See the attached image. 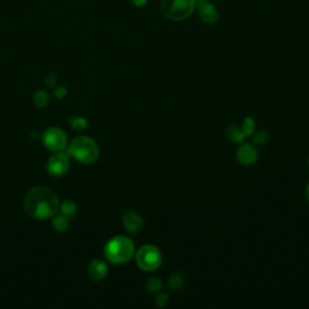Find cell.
I'll return each mask as SVG.
<instances>
[{
    "instance_id": "cell-25",
    "label": "cell",
    "mask_w": 309,
    "mask_h": 309,
    "mask_svg": "<svg viewBox=\"0 0 309 309\" xmlns=\"http://www.w3.org/2000/svg\"><path fill=\"white\" fill-rule=\"evenodd\" d=\"M39 133L38 132H31V138H33V139H38Z\"/></svg>"
},
{
    "instance_id": "cell-8",
    "label": "cell",
    "mask_w": 309,
    "mask_h": 309,
    "mask_svg": "<svg viewBox=\"0 0 309 309\" xmlns=\"http://www.w3.org/2000/svg\"><path fill=\"white\" fill-rule=\"evenodd\" d=\"M197 12H198L199 18L207 24H213L216 22V19L219 17V12L216 10L215 6L207 0H200L197 5Z\"/></svg>"
},
{
    "instance_id": "cell-21",
    "label": "cell",
    "mask_w": 309,
    "mask_h": 309,
    "mask_svg": "<svg viewBox=\"0 0 309 309\" xmlns=\"http://www.w3.org/2000/svg\"><path fill=\"white\" fill-rule=\"evenodd\" d=\"M168 302H169V296L167 294H164V292H162V294H160L159 296H157V298H156L157 307L164 308L167 304H168Z\"/></svg>"
},
{
    "instance_id": "cell-2",
    "label": "cell",
    "mask_w": 309,
    "mask_h": 309,
    "mask_svg": "<svg viewBox=\"0 0 309 309\" xmlns=\"http://www.w3.org/2000/svg\"><path fill=\"white\" fill-rule=\"evenodd\" d=\"M104 255L111 264H126L134 255L133 242L124 236L113 237L104 245Z\"/></svg>"
},
{
    "instance_id": "cell-26",
    "label": "cell",
    "mask_w": 309,
    "mask_h": 309,
    "mask_svg": "<svg viewBox=\"0 0 309 309\" xmlns=\"http://www.w3.org/2000/svg\"><path fill=\"white\" fill-rule=\"evenodd\" d=\"M307 198L309 200V184H308V186H307Z\"/></svg>"
},
{
    "instance_id": "cell-15",
    "label": "cell",
    "mask_w": 309,
    "mask_h": 309,
    "mask_svg": "<svg viewBox=\"0 0 309 309\" xmlns=\"http://www.w3.org/2000/svg\"><path fill=\"white\" fill-rule=\"evenodd\" d=\"M184 282H185V278H184V275L179 272L173 273L168 279V285L173 290H179V289H182Z\"/></svg>"
},
{
    "instance_id": "cell-1",
    "label": "cell",
    "mask_w": 309,
    "mask_h": 309,
    "mask_svg": "<svg viewBox=\"0 0 309 309\" xmlns=\"http://www.w3.org/2000/svg\"><path fill=\"white\" fill-rule=\"evenodd\" d=\"M24 209L29 216L37 220L50 219L58 212L59 199L48 187H33L24 197Z\"/></svg>"
},
{
    "instance_id": "cell-9",
    "label": "cell",
    "mask_w": 309,
    "mask_h": 309,
    "mask_svg": "<svg viewBox=\"0 0 309 309\" xmlns=\"http://www.w3.org/2000/svg\"><path fill=\"white\" fill-rule=\"evenodd\" d=\"M237 161L243 166H251L258 160V151L250 144H243L237 150Z\"/></svg>"
},
{
    "instance_id": "cell-27",
    "label": "cell",
    "mask_w": 309,
    "mask_h": 309,
    "mask_svg": "<svg viewBox=\"0 0 309 309\" xmlns=\"http://www.w3.org/2000/svg\"><path fill=\"white\" fill-rule=\"evenodd\" d=\"M308 162H309V161H308Z\"/></svg>"
},
{
    "instance_id": "cell-3",
    "label": "cell",
    "mask_w": 309,
    "mask_h": 309,
    "mask_svg": "<svg viewBox=\"0 0 309 309\" xmlns=\"http://www.w3.org/2000/svg\"><path fill=\"white\" fill-rule=\"evenodd\" d=\"M68 152L73 156L75 160L80 161L82 163H93L99 156V147L96 140L90 137L82 136L78 137L71 141L68 147Z\"/></svg>"
},
{
    "instance_id": "cell-5",
    "label": "cell",
    "mask_w": 309,
    "mask_h": 309,
    "mask_svg": "<svg viewBox=\"0 0 309 309\" xmlns=\"http://www.w3.org/2000/svg\"><path fill=\"white\" fill-rule=\"evenodd\" d=\"M136 261L137 265L143 271H154V269L160 267L161 262H162V255H161V251L156 246L147 244L141 246L139 250L137 251Z\"/></svg>"
},
{
    "instance_id": "cell-4",
    "label": "cell",
    "mask_w": 309,
    "mask_h": 309,
    "mask_svg": "<svg viewBox=\"0 0 309 309\" xmlns=\"http://www.w3.org/2000/svg\"><path fill=\"white\" fill-rule=\"evenodd\" d=\"M196 0H161V11L172 21H183L191 16L196 8Z\"/></svg>"
},
{
    "instance_id": "cell-10",
    "label": "cell",
    "mask_w": 309,
    "mask_h": 309,
    "mask_svg": "<svg viewBox=\"0 0 309 309\" xmlns=\"http://www.w3.org/2000/svg\"><path fill=\"white\" fill-rule=\"evenodd\" d=\"M88 277L93 281H101L108 274V265L103 260H92L91 264L88 265Z\"/></svg>"
},
{
    "instance_id": "cell-12",
    "label": "cell",
    "mask_w": 309,
    "mask_h": 309,
    "mask_svg": "<svg viewBox=\"0 0 309 309\" xmlns=\"http://www.w3.org/2000/svg\"><path fill=\"white\" fill-rule=\"evenodd\" d=\"M226 137L228 138L232 143H242L245 139V134L243 133L242 128H238L237 126H229L226 130Z\"/></svg>"
},
{
    "instance_id": "cell-16",
    "label": "cell",
    "mask_w": 309,
    "mask_h": 309,
    "mask_svg": "<svg viewBox=\"0 0 309 309\" xmlns=\"http://www.w3.org/2000/svg\"><path fill=\"white\" fill-rule=\"evenodd\" d=\"M33 101L38 108H45L48 103V94L45 91H37L33 96Z\"/></svg>"
},
{
    "instance_id": "cell-24",
    "label": "cell",
    "mask_w": 309,
    "mask_h": 309,
    "mask_svg": "<svg viewBox=\"0 0 309 309\" xmlns=\"http://www.w3.org/2000/svg\"><path fill=\"white\" fill-rule=\"evenodd\" d=\"M133 3L137 6H143L146 3V0H133Z\"/></svg>"
},
{
    "instance_id": "cell-20",
    "label": "cell",
    "mask_w": 309,
    "mask_h": 309,
    "mask_svg": "<svg viewBox=\"0 0 309 309\" xmlns=\"http://www.w3.org/2000/svg\"><path fill=\"white\" fill-rule=\"evenodd\" d=\"M268 140V132L267 131H259L254 134V143L258 145H262Z\"/></svg>"
},
{
    "instance_id": "cell-18",
    "label": "cell",
    "mask_w": 309,
    "mask_h": 309,
    "mask_svg": "<svg viewBox=\"0 0 309 309\" xmlns=\"http://www.w3.org/2000/svg\"><path fill=\"white\" fill-rule=\"evenodd\" d=\"M70 126L75 131H81L88 128V121L82 116H75L70 120Z\"/></svg>"
},
{
    "instance_id": "cell-6",
    "label": "cell",
    "mask_w": 309,
    "mask_h": 309,
    "mask_svg": "<svg viewBox=\"0 0 309 309\" xmlns=\"http://www.w3.org/2000/svg\"><path fill=\"white\" fill-rule=\"evenodd\" d=\"M42 143L46 149L51 151H62L67 146V134L61 128L51 127L42 134Z\"/></svg>"
},
{
    "instance_id": "cell-23",
    "label": "cell",
    "mask_w": 309,
    "mask_h": 309,
    "mask_svg": "<svg viewBox=\"0 0 309 309\" xmlns=\"http://www.w3.org/2000/svg\"><path fill=\"white\" fill-rule=\"evenodd\" d=\"M56 81H57V78H56L55 74H48L47 76L45 79V84L47 85V86H55Z\"/></svg>"
},
{
    "instance_id": "cell-22",
    "label": "cell",
    "mask_w": 309,
    "mask_h": 309,
    "mask_svg": "<svg viewBox=\"0 0 309 309\" xmlns=\"http://www.w3.org/2000/svg\"><path fill=\"white\" fill-rule=\"evenodd\" d=\"M65 94H67V88L64 86H56L54 90V96L55 98H57V99H62V98L65 97Z\"/></svg>"
},
{
    "instance_id": "cell-7",
    "label": "cell",
    "mask_w": 309,
    "mask_h": 309,
    "mask_svg": "<svg viewBox=\"0 0 309 309\" xmlns=\"http://www.w3.org/2000/svg\"><path fill=\"white\" fill-rule=\"evenodd\" d=\"M70 167V159L69 154L58 151L57 153L52 154L47 162V172L52 176H63Z\"/></svg>"
},
{
    "instance_id": "cell-13",
    "label": "cell",
    "mask_w": 309,
    "mask_h": 309,
    "mask_svg": "<svg viewBox=\"0 0 309 309\" xmlns=\"http://www.w3.org/2000/svg\"><path fill=\"white\" fill-rule=\"evenodd\" d=\"M59 208H61V213L64 216H67L68 219H71L76 214L78 205L74 200H65V202L62 203V205H59Z\"/></svg>"
},
{
    "instance_id": "cell-14",
    "label": "cell",
    "mask_w": 309,
    "mask_h": 309,
    "mask_svg": "<svg viewBox=\"0 0 309 309\" xmlns=\"http://www.w3.org/2000/svg\"><path fill=\"white\" fill-rule=\"evenodd\" d=\"M52 226H54L55 231H57L59 233H63L68 229L69 227V219L67 216H64L63 214H61V215L56 216L54 219V221H52Z\"/></svg>"
},
{
    "instance_id": "cell-11",
    "label": "cell",
    "mask_w": 309,
    "mask_h": 309,
    "mask_svg": "<svg viewBox=\"0 0 309 309\" xmlns=\"http://www.w3.org/2000/svg\"><path fill=\"white\" fill-rule=\"evenodd\" d=\"M122 221L124 227L132 233L138 232L141 227H143V218H141L139 214H137L136 212L124 213Z\"/></svg>"
},
{
    "instance_id": "cell-17",
    "label": "cell",
    "mask_w": 309,
    "mask_h": 309,
    "mask_svg": "<svg viewBox=\"0 0 309 309\" xmlns=\"http://www.w3.org/2000/svg\"><path fill=\"white\" fill-rule=\"evenodd\" d=\"M243 133L245 134V137H250L255 132V120L252 117H245L243 121L242 126Z\"/></svg>"
},
{
    "instance_id": "cell-19",
    "label": "cell",
    "mask_w": 309,
    "mask_h": 309,
    "mask_svg": "<svg viewBox=\"0 0 309 309\" xmlns=\"http://www.w3.org/2000/svg\"><path fill=\"white\" fill-rule=\"evenodd\" d=\"M145 287L147 291L157 292L162 289V281H161L160 278H150L147 279Z\"/></svg>"
}]
</instances>
